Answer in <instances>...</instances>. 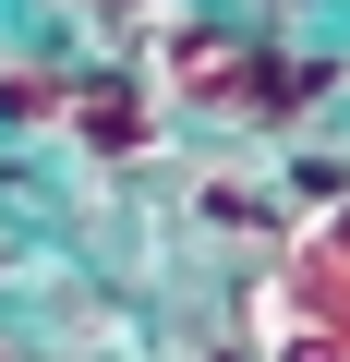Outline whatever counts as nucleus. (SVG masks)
Here are the masks:
<instances>
[{
	"label": "nucleus",
	"instance_id": "1",
	"mask_svg": "<svg viewBox=\"0 0 350 362\" xmlns=\"http://www.w3.org/2000/svg\"><path fill=\"white\" fill-rule=\"evenodd\" d=\"M254 362H350V194H326L266 266H254Z\"/></svg>",
	"mask_w": 350,
	"mask_h": 362
}]
</instances>
